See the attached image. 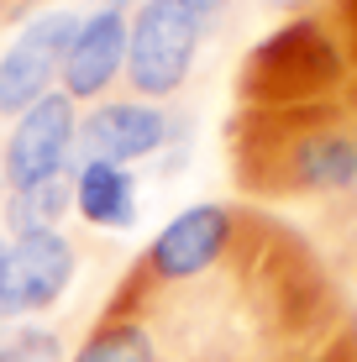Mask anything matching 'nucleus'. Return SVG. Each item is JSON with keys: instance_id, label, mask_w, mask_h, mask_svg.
<instances>
[{"instance_id": "f257e3e1", "label": "nucleus", "mask_w": 357, "mask_h": 362, "mask_svg": "<svg viewBox=\"0 0 357 362\" xmlns=\"http://www.w3.org/2000/svg\"><path fill=\"white\" fill-rule=\"evenodd\" d=\"M231 163L252 194H357V105L237 110Z\"/></svg>"}, {"instance_id": "f03ea898", "label": "nucleus", "mask_w": 357, "mask_h": 362, "mask_svg": "<svg viewBox=\"0 0 357 362\" xmlns=\"http://www.w3.org/2000/svg\"><path fill=\"white\" fill-rule=\"evenodd\" d=\"M257 226L252 210L231 205V199H194L179 216H168L158 236L137 252V263L127 268V279L116 284V294L105 299L110 310H142L153 299L184 294L194 284L226 273L242 257L247 236Z\"/></svg>"}, {"instance_id": "7ed1b4c3", "label": "nucleus", "mask_w": 357, "mask_h": 362, "mask_svg": "<svg viewBox=\"0 0 357 362\" xmlns=\"http://www.w3.org/2000/svg\"><path fill=\"white\" fill-rule=\"evenodd\" d=\"M352 90V53L336 21L289 16L247 53L237 74V110H294Z\"/></svg>"}, {"instance_id": "20e7f679", "label": "nucleus", "mask_w": 357, "mask_h": 362, "mask_svg": "<svg viewBox=\"0 0 357 362\" xmlns=\"http://www.w3.org/2000/svg\"><path fill=\"white\" fill-rule=\"evenodd\" d=\"M231 0H137L127 37V95L137 100H174L194 79L200 47L211 42Z\"/></svg>"}, {"instance_id": "39448f33", "label": "nucleus", "mask_w": 357, "mask_h": 362, "mask_svg": "<svg viewBox=\"0 0 357 362\" xmlns=\"http://www.w3.org/2000/svg\"><path fill=\"white\" fill-rule=\"evenodd\" d=\"M168 147L184 158L189 132L168 105L137 95H110L100 105L79 110V136H74V163H116V168H137L147 158H163Z\"/></svg>"}, {"instance_id": "423d86ee", "label": "nucleus", "mask_w": 357, "mask_h": 362, "mask_svg": "<svg viewBox=\"0 0 357 362\" xmlns=\"http://www.w3.org/2000/svg\"><path fill=\"white\" fill-rule=\"evenodd\" d=\"M79 6H42L0 47V116L6 121H16L21 110H32L37 100L58 90V69L79 32Z\"/></svg>"}, {"instance_id": "0eeeda50", "label": "nucleus", "mask_w": 357, "mask_h": 362, "mask_svg": "<svg viewBox=\"0 0 357 362\" xmlns=\"http://www.w3.org/2000/svg\"><path fill=\"white\" fill-rule=\"evenodd\" d=\"M74 273H79V247H74L69 231L6 242V257H0V326L42 320L74 289Z\"/></svg>"}, {"instance_id": "6e6552de", "label": "nucleus", "mask_w": 357, "mask_h": 362, "mask_svg": "<svg viewBox=\"0 0 357 362\" xmlns=\"http://www.w3.org/2000/svg\"><path fill=\"white\" fill-rule=\"evenodd\" d=\"M74 136H79V105L53 90L21 110L11 121L6 142H0V179L6 189H32V184H53L74 173Z\"/></svg>"}, {"instance_id": "1a4fd4ad", "label": "nucleus", "mask_w": 357, "mask_h": 362, "mask_svg": "<svg viewBox=\"0 0 357 362\" xmlns=\"http://www.w3.org/2000/svg\"><path fill=\"white\" fill-rule=\"evenodd\" d=\"M127 37H131V11L121 6H95L79 16L64 69H58V90L74 105H100L127 84Z\"/></svg>"}, {"instance_id": "9d476101", "label": "nucleus", "mask_w": 357, "mask_h": 362, "mask_svg": "<svg viewBox=\"0 0 357 362\" xmlns=\"http://www.w3.org/2000/svg\"><path fill=\"white\" fill-rule=\"evenodd\" d=\"M74 189V216L95 231H131L142 216V179L137 168L116 163H74L69 173Z\"/></svg>"}, {"instance_id": "9b49d317", "label": "nucleus", "mask_w": 357, "mask_h": 362, "mask_svg": "<svg viewBox=\"0 0 357 362\" xmlns=\"http://www.w3.org/2000/svg\"><path fill=\"white\" fill-rule=\"evenodd\" d=\"M69 362H168V352H163V336H158L153 315L105 305L90 320V331L79 336V346L69 352Z\"/></svg>"}, {"instance_id": "f8f14e48", "label": "nucleus", "mask_w": 357, "mask_h": 362, "mask_svg": "<svg viewBox=\"0 0 357 362\" xmlns=\"http://www.w3.org/2000/svg\"><path fill=\"white\" fill-rule=\"evenodd\" d=\"M69 216H74L69 179L32 184V189H6V199H0V236H6V242H21V236L64 231Z\"/></svg>"}, {"instance_id": "ddd939ff", "label": "nucleus", "mask_w": 357, "mask_h": 362, "mask_svg": "<svg viewBox=\"0 0 357 362\" xmlns=\"http://www.w3.org/2000/svg\"><path fill=\"white\" fill-rule=\"evenodd\" d=\"M0 352L6 362H69L64 331L47 326V320H27V326H11L0 336Z\"/></svg>"}, {"instance_id": "4468645a", "label": "nucleus", "mask_w": 357, "mask_h": 362, "mask_svg": "<svg viewBox=\"0 0 357 362\" xmlns=\"http://www.w3.org/2000/svg\"><path fill=\"white\" fill-rule=\"evenodd\" d=\"M341 341L352 346V357H357V305L347 310V320H341Z\"/></svg>"}, {"instance_id": "2eb2a0df", "label": "nucleus", "mask_w": 357, "mask_h": 362, "mask_svg": "<svg viewBox=\"0 0 357 362\" xmlns=\"http://www.w3.org/2000/svg\"><path fill=\"white\" fill-rule=\"evenodd\" d=\"M95 6H121V11H131L137 0H90V11H95Z\"/></svg>"}, {"instance_id": "dca6fc26", "label": "nucleus", "mask_w": 357, "mask_h": 362, "mask_svg": "<svg viewBox=\"0 0 357 362\" xmlns=\"http://www.w3.org/2000/svg\"><path fill=\"white\" fill-rule=\"evenodd\" d=\"M347 100H352V105H357V79H352V90H347Z\"/></svg>"}, {"instance_id": "f3484780", "label": "nucleus", "mask_w": 357, "mask_h": 362, "mask_svg": "<svg viewBox=\"0 0 357 362\" xmlns=\"http://www.w3.org/2000/svg\"><path fill=\"white\" fill-rule=\"evenodd\" d=\"M352 252H357V226H352Z\"/></svg>"}, {"instance_id": "a211bd4d", "label": "nucleus", "mask_w": 357, "mask_h": 362, "mask_svg": "<svg viewBox=\"0 0 357 362\" xmlns=\"http://www.w3.org/2000/svg\"><path fill=\"white\" fill-rule=\"evenodd\" d=\"M0 257H6V236H0Z\"/></svg>"}, {"instance_id": "6ab92c4d", "label": "nucleus", "mask_w": 357, "mask_h": 362, "mask_svg": "<svg viewBox=\"0 0 357 362\" xmlns=\"http://www.w3.org/2000/svg\"><path fill=\"white\" fill-rule=\"evenodd\" d=\"M0 199H6V179H0Z\"/></svg>"}, {"instance_id": "aec40b11", "label": "nucleus", "mask_w": 357, "mask_h": 362, "mask_svg": "<svg viewBox=\"0 0 357 362\" xmlns=\"http://www.w3.org/2000/svg\"><path fill=\"white\" fill-rule=\"evenodd\" d=\"M0 362H6V352H0Z\"/></svg>"}]
</instances>
